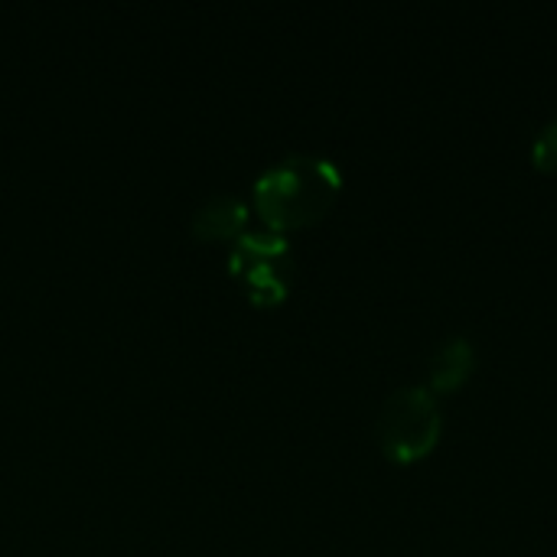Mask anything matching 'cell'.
<instances>
[{"label": "cell", "instance_id": "cell-1", "mask_svg": "<svg viewBox=\"0 0 557 557\" xmlns=\"http://www.w3.org/2000/svg\"><path fill=\"white\" fill-rule=\"evenodd\" d=\"M343 189L333 160L320 153H287L255 180V206L268 228L290 232L323 219Z\"/></svg>", "mask_w": 557, "mask_h": 557}, {"label": "cell", "instance_id": "cell-2", "mask_svg": "<svg viewBox=\"0 0 557 557\" xmlns=\"http://www.w3.org/2000/svg\"><path fill=\"white\" fill-rule=\"evenodd\" d=\"M444 418H441V401L428 385H405L395 388L375 418V437L385 457L398 463L421 460L424 454L434 450L441 437Z\"/></svg>", "mask_w": 557, "mask_h": 557}, {"label": "cell", "instance_id": "cell-3", "mask_svg": "<svg viewBox=\"0 0 557 557\" xmlns=\"http://www.w3.org/2000/svg\"><path fill=\"white\" fill-rule=\"evenodd\" d=\"M228 271L255 304H277L294 284V248L274 228L242 232L232 242Z\"/></svg>", "mask_w": 557, "mask_h": 557}, {"label": "cell", "instance_id": "cell-4", "mask_svg": "<svg viewBox=\"0 0 557 557\" xmlns=\"http://www.w3.org/2000/svg\"><path fill=\"white\" fill-rule=\"evenodd\" d=\"M193 235L212 242H235L248 225V202L235 193H212L193 212Z\"/></svg>", "mask_w": 557, "mask_h": 557}, {"label": "cell", "instance_id": "cell-5", "mask_svg": "<svg viewBox=\"0 0 557 557\" xmlns=\"http://www.w3.org/2000/svg\"><path fill=\"white\" fill-rule=\"evenodd\" d=\"M473 366H476V349H473V343L467 339V336H450V339H444L437 349H434V356H431V366H428V375H431V392L437 395V392H457L467 379H470V372H473Z\"/></svg>", "mask_w": 557, "mask_h": 557}, {"label": "cell", "instance_id": "cell-6", "mask_svg": "<svg viewBox=\"0 0 557 557\" xmlns=\"http://www.w3.org/2000/svg\"><path fill=\"white\" fill-rule=\"evenodd\" d=\"M532 163L545 173H557V117H552L532 140Z\"/></svg>", "mask_w": 557, "mask_h": 557}]
</instances>
